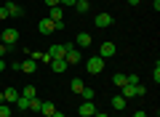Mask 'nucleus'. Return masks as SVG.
<instances>
[{
	"instance_id": "obj_1",
	"label": "nucleus",
	"mask_w": 160,
	"mask_h": 117,
	"mask_svg": "<svg viewBox=\"0 0 160 117\" xmlns=\"http://www.w3.org/2000/svg\"><path fill=\"white\" fill-rule=\"evenodd\" d=\"M86 69H88V75L104 72V59H102V56H91V59L86 61Z\"/></svg>"
},
{
	"instance_id": "obj_2",
	"label": "nucleus",
	"mask_w": 160,
	"mask_h": 117,
	"mask_svg": "<svg viewBox=\"0 0 160 117\" xmlns=\"http://www.w3.org/2000/svg\"><path fill=\"white\" fill-rule=\"evenodd\" d=\"M6 11H8V19H19V16H24V8L19 6V3H13V0H6Z\"/></svg>"
},
{
	"instance_id": "obj_3",
	"label": "nucleus",
	"mask_w": 160,
	"mask_h": 117,
	"mask_svg": "<svg viewBox=\"0 0 160 117\" xmlns=\"http://www.w3.org/2000/svg\"><path fill=\"white\" fill-rule=\"evenodd\" d=\"M78 115L80 117H93L96 115V104H93V101H83V104L78 106Z\"/></svg>"
},
{
	"instance_id": "obj_4",
	"label": "nucleus",
	"mask_w": 160,
	"mask_h": 117,
	"mask_svg": "<svg viewBox=\"0 0 160 117\" xmlns=\"http://www.w3.org/2000/svg\"><path fill=\"white\" fill-rule=\"evenodd\" d=\"M38 32H40V35H51V32H56V22H51V19H40Z\"/></svg>"
},
{
	"instance_id": "obj_5",
	"label": "nucleus",
	"mask_w": 160,
	"mask_h": 117,
	"mask_svg": "<svg viewBox=\"0 0 160 117\" xmlns=\"http://www.w3.org/2000/svg\"><path fill=\"white\" fill-rule=\"evenodd\" d=\"M115 51H118V48H115V43L104 40V43H102V48H99V56H102V59H112V56H115Z\"/></svg>"
},
{
	"instance_id": "obj_6",
	"label": "nucleus",
	"mask_w": 160,
	"mask_h": 117,
	"mask_svg": "<svg viewBox=\"0 0 160 117\" xmlns=\"http://www.w3.org/2000/svg\"><path fill=\"white\" fill-rule=\"evenodd\" d=\"M16 40H19V29L8 27L6 32H3V43H6V45H16Z\"/></svg>"
},
{
	"instance_id": "obj_7",
	"label": "nucleus",
	"mask_w": 160,
	"mask_h": 117,
	"mask_svg": "<svg viewBox=\"0 0 160 117\" xmlns=\"http://www.w3.org/2000/svg\"><path fill=\"white\" fill-rule=\"evenodd\" d=\"M46 56H48V59H64V45H51V48H48L46 51ZM48 64H51V61H48Z\"/></svg>"
},
{
	"instance_id": "obj_8",
	"label": "nucleus",
	"mask_w": 160,
	"mask_h": 117,
	"mask_svg": "<svg viewBox=\"0 0 160 117\" xmlns=\"http://www.w3.org/2000/svg\"><path fill=\"white\" fill-rule=\"evenodd\" d=\"M93 24H96L99 29H107L109 24H112V16H109V13H99V16L93 19Z\"/></svg>"
},
{
	"instance_id": "obj_9",
	"label": "nucleus",
	"mask_w": 160,
	"mask_h": 117,
	"mask_svg": "<svg viewBox=\"0 0 160 117\" xmlns=\"http://www.w3.org/2000/svg\"><path fill=\"white\" fill-rule=\"evenodd\" d=\"M48 19H51V22H64V8H62V6L48 8Z\"/></svg>"
},
{
	"instance_id": "obj_10",
	"label": "nucleus",
	"mask_w": 160,
	"mask_h": 117,
	"mask_svg": "<svg viewBox=\"0 0 160 117\" xmlns=\"http://www.w3.org/2000/svg\"><path fill=\"white\" fill-rule=\"evenodd\" d=\"M22 72H27V75L38 72V61H35V59H24L22 61Z\"/></svg>"
},
{
	"instance_id": "obj_11",
	"label": "nucleus",
	"mask_w": 160,
	"mask_h": 117,
	"mask_svg": "<svg viewBox=\"0 0 160 117\" xmlns=\"http://www.w3.org/2000/svg\"><path fill=\"white\" fill-rule=\"evenodd\" d=\"M120 96H123V99H133V96H136V83H126V85H123V93H120Z\"/></svg>"
},
{
	"instance_id": "obj_12",
	"label": "nucleus",
	"mask_w": 160,
	"mask_h": 117,
	"mask_svg": "<svg viewBox=\"0 0 160 117\" xmlns=\"http://www.w3.org/2000/svg\"><path fill=\"white\" fill-rule=\"evenodd\" d=\"M67 67H69V64L64 61V59H51V69H53L56 75H62V72H64Z\"/></svg>"
},
{
	"instance_id": "obj_13",
	"label": "nucleus",
	"mask_w": 160,
	"mask_h": 117,
	"mask_svg": "<svg viewBox=\"0 0 160 117\" xmlns=\"http://www.w3.org/2000/svg\"><path fill=\"white\" fill-rule=\"evenodd\" d=\"M27 59H35V61H43V64H48V61H51V59H48V56L46 53H43V51H29V53H27Z\"/></svg>"
},
{
	"instance_id": "obj_14",
	"label": "nucleus",
	"mask_w": 160,
	"mask_h": 117,
	"mask_svg": "<svg viewBox=\"0 0 160 117\" xmlns=\"http://www.w3.org/2000/svg\"><path fill=\"white\" fill-rule=\"evenodd\" d=\"M75 43H78V48H88V45H91V35H88V32H80L78 37H75Z\"/></svg>"
},
{
	"instance_id": "obj_15",
	"label": "nucleus",
	"mask_w": 160,
	"mask_h": 117,
	"mask_svg": "<svg viewBox=\"0 0 160 117\" xmlns=\"http://www.w3.org/2000/svg\"><path fill=\"white\" fill-rule=\"evenodd\" d=\"M40 112H43V115H46V117H51L53 112H56V106H53L51 101H43V104H40Z\"/></svg>"
},
{
	"instance_id": "obj_16",
	"label": "nucleus",
	"mask_w": 160,
	"mask_h": 117,
	"mask_svg": "<svg viewBox=\"0 0 160 117\" xmlns=\"http://www.w3.org/2000/svg\"><path fill=\"white\" fill-rule=\"evenodd\" d=\"M3 96H6V101H16L22 93H19L16 88H6V90H3Z\"/></svg>"
},
{
	"instance_id": "obj_17",
	"label": "nucleus",
	"mask_w": 160,
	"mask_h": 117,
	"mask_svg": "<svg viewBox=\"0 0 160 117\" xmlns=\"http://www.w3.org/2000/svg\"><path fill=\"white\" fill-rule=\"evenodd\" d=\"M128 83V77H126V75H112V85H118V88H123V85H126Z\"/></svg>"
},
{
	"instance_id": "obj_18",
	"label": "nucleus",
	"mask_w": 160,
	"mask_h": 117,
	"mask_svg": "<svg viewBox=\"0 0 160 117\" xmlns=\"http://www.w3.org/2000/svg\"><path fill=\"white\" fill-rule=\"evenodd\" d=\"M13 104H16L19 109H22V112H29V99H24V96H19V99L13 101Z\"/></svg>"
},
{
	"instance_id": "obj_19",
	"label": "nucleus",
	"mask_w": 160,
	"mask_h": 117,
	"mask_svg": "<svg viewBox=\"0 0 160 117\" xmlns=\"http://www.w3.org/2000/svg\"><path fill=\"white\" fill-rule=\"evenodd\" d=\"M112 106H115L118 112H123V109H126V99H123V96H115V99H112Z\"/></svg>"
},
{
	"instance_id": "obj_20",
	"label": "nucleus",
	"mask_w": 160,
	"mask_h": 117,
	"mask_svg": "<svg viewBox=\"0 0 160 117\" xmlns=\"http://www.w3.org/2000/svg\"><path fill=\"white\" fill-rule=\"evenodd\" d=\"M19 93H22L24 99H35V96H38V90H35V85H27V88H24V90H19Z\"/></svg>"
},
{
	"instance_id": "obj_21",
	"label": "nucleus",
	"mask_w": 160,
	"mask_h": 117,
	"mask_svg": "<svg viewBox=\"0 0 160 117\" xmlns=\"http://www.w3.org/2000/svg\"><path fill=\"white\" fill-rule=\"evenodd\" d=\"M69 88H72L75 93H80V90L86 88V85H83V80H80V77H72V83H69Z\"/></svg>"
},
{
	"instance_id": "obj_22",
	"label": "nucleus",
	"mask_w": 160,
	"mask_h": 117,
	"mask_svg": "<svg viewBox=\"0 0 160 117\" xmlns=\"http://www.w3.org/2000/svg\"><path fill=\"white\" fill-rule=\"evenodd\" d=\"M40 104H43V101H40L38 96H35V99H29V112H40Z\"/></svg>"
},
{
	"instance_id": "obj_23",
	"label": "nucleus",
	"mask_w": 160,
	"mask_h": 117,
	"mask_svg": "<svg viewBox=\"0 0 160 117\" xmlns=\"http://www.w3.org/2000/svg\"><path fill=\"white\" fill-rule=\"evenodd\" d=\"M80 96H83L86 101H93V88H83V90H80Z\"/></svg>"
},
{
	"instance_id": "obj_24",
	"label": "nucleus",
	"mask_w": 160,
	"mask_h": 117,
	"mask_svg": "<svg viewBox=\"0 0 160 117\" xmlns=\"http://www.w3.org/2000/svg\"><path fill=\"white\" fill-rule=\"evenodd\" d=\"M88 8H91L88 3H75V11L78 13H88Z\"/></svg>"
},
{
	"instance_id": "obj_25",
	"label": "nucleus",
	"mask_w": 160,
	"mask_h": 117,
	"mask_svg": "<svg viewBox=\"0 0 160 117\" xmlns=\"http://www.w3.org/2000/svg\"><path fill=\"white\" fill-rule=\"evenodd\" d=\"M0 117H11V106L8 104H0Z\"/></svg>"
},
{
	"instance_id": "obj_26",
	"label": "nucleus",
	"mask_w": 160,
	"mask_h": 117,
	"mask_svg": "<svg viewBox=\"0 0 160 117\" xmlns=\"http://www.w3.org/2000/svg\"><path fill=\"white\" fill-rule=\"evenodd\" d=\"M152 77H155V83H160V61H155V69H152Z\"/></svg>"
},
{
	"instance_id": "obj_27",
	"label": "nucleus",
	"mask_w": 160,
	"mask_h": 117,
	"mask_svg": "<svg viewBox=\"0 0 160 117\" xmlns=\"http://www.w3.org/2000/svg\"><path fill=\"white\" fill-rule=\"evenodd\" d=\"M75 3H78V0H59V6H62V8H75Z\"/></svg>"
},
{
	"instance_id": "obj_28",
	"label": "nucleus",
	"mask_w": 160,
	"mask_h": 117,
	"mask_svg": "<svg viewBox=\"0 0 160 117\" xmlns=\"http://www.w3.org/2000/svg\"><path fill=\"white\" fill-rule=\"evenodd\" d=\"M11 48H13V45H6V43H0V59H3V56H6Z\"/></svg>"
},
{
	"instance_id": "obj_29",
	"label": "nucleus",
	"mask_w": 160,
	"mask_h": 117,
	"mask_svg": "<svg viewBox=\"0 0 160 117\" xmlns=\"http://www.w3.org/2000/svg\"><path fill=\"white\" fill-rule=\"evenodd\" d=\"M144 93H147V88H144V85H139V83H136V96H144Z\"/></svg>"
},
{
	"instance_id": "obj_30",
	"label": "nucleus",
	"mask_w": 160,
	"mask_h": 117,
	"mask_svg": "<svg viewBox=\"0 0 160 117\" xmlns=\"http://www.w3.org/2000/svg\"><path fill=\"white\" fill-rule=\"evenodd\" d=\"M46 6H48V8H56V6H59V0H46Z\"/></svg>"
},
{
	"instance_id": "obj_31",
	"label": "nucleus",
	"mask_w": 160,
	"mask_h": 117,
	"mask_svg": "<svg viewBox=\"0 0 160 117\" xmlns=\"http://www.w3.org/2000/svg\"><path fill=\"white\" fill-rule=\"evenodd\" d=\"M0 19H8V11H6V6H0Z\"/></svg>"
},
{
	"instance_id": "obj_32",
	"label": "nucleus",
	"mask_w": 160,
	"mask_h": 117,
	"mask_svg": "<svg viewBox=\"0 0 160 117\" xmlns=\"http://www.w3.org/2000/svg\"><path fill=\"white\" fill-rule=\"evenodd\" d=\"M93 117H109V115H107V112H96V115H93Z\"/></svg>"
},
{
	"instance_id": "obj_33",
	"label": "nucleus",
	"mask_w": 160,
	"mask_h": 117,
	"mask_svg": "<svg viewBox=\"0 0 160 117\" xmlns=\"http://www.w3.org/2000/svg\"><path fill=\"white\" fill-rule=\"evenodd\" d=\"M51 117H64V112H59V109H56V112H53Z\"/></svg>"
},
{
	"instance_id": "obj_34",
	"label": "nucleus",
	"mask_w": 160,
	"mask_h": 117,
	"mask_svg": "<svg viewBox=\"0 0 160 117\" xmlns=\"http://www.w3.org/2000/svg\"><path fill=\"white\" fill-rule=\"evenodd\" d=\"M0 104H6V96H3V90H0Z\"/></svg>"
},
{
	"instance_id": "obj_35",
	"label": "nucleus",
	"mask_w": 160,
	"mask_h": 117,
	"mask_svg": "<svg viewBox=\"0 0 160 117\" xmlns=\"http://www.w3.org/2000/svg\"><path fill=\"white\" fill-rule=\"evenodd\" d=\"M128 6H139V0H128Z\"/></svg>"
},
{
	"instance_id": "obj_36",
	"label": "nucleus",
	"mask_w": 160,
	"mask_h": 117,
	"mask_svg": "<svg viewBox=\"0 0 160 117\" xmlns=\"http://www.w3.org/2000/svg\"><path fill=\"white\" fill-rule=\"evenodd\" d=\"M3 69H6V61H3V59H0V72H3Z\"/></svg>"
},
{
	"instance_id": "obj_37",
	"label": "nucleus",
	"mask_w": 160,
	"mask_h": 117,
	"mask_svg": "<svg viewBox=\"0 0 160 117\" xmlns=\"http://www.w3.org/2000/svg\"><path fill=\"white\" fill-rule=\"evenodd\" d=\"M133 117H147V115H144V112H136V115H133Z\"/></svg>"
},
{
	"instance_id": "obj_38",
	"label": "nucleus",
	"mask_w": 160,
	"mask_h": 117,
	"mask_svg": "<svg viewBox=\"0 0 160 117\" xmlns=\"http://www.w3.org/2000/svg\"><path fill=\"white\" fill-rule=\"evenodd\" d=\"M78 3H88V0H78Z\"/></svg>"
},
{
	"instance_id": "obj_39",
	"label": "nucleus",
	"mask_w": 160,
	"mask_h": 117,
	"mask_svg": "<svg viewBox=\"0 0 160 117\" xmlns=\"http://www.w3.org/2000/svg\"><path fill=\"white\" fill-rule=\"evenodd\" d=\"M0 43H3V32H0Z\"/></svg>"
},
{
	"instance_id": "obj_40",
	"label": "nucleus",
	"mask_w": 160,
	"mask_h": 117,
	"mask_svg": "<svg viewBox=\"0 0 160 117\" xmlns=\"http://www.w3.org/2000/svg\"><path fill=\"white\" fill-rule=\"evenodd\" d=\"M24 117H29V115H27V112H24Z\"/></svg>"
},
{
	"instance_id": "obj_41",
	"label": "nucleus",
	"mask_w": 160,
	"mask_h": 117,
	"mask_svg": "<svg viewBox=\"0 0 160 117\" xmlns=\"http://www.w3.org/2000/svg\"><path fill=\"white\" fill-rule=\"evenodd\" d=\"M43 117H46V115H43Z\"/></svg>"
}]
</instances>
